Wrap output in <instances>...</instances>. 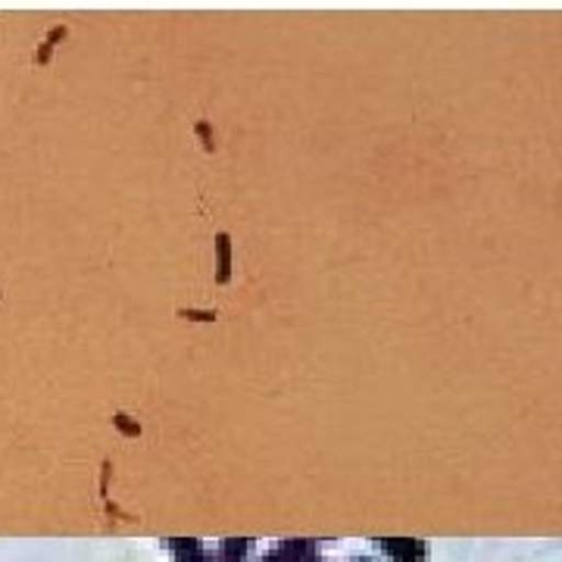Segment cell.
<instances>
[{
    "label": "cell",
    "mask_w": 562,
    "mask_h": 562,
    "mask_svg": "<svg viewBox=\"0 0 562 562\" xmlns=\"http://www.w3.org/2000/svg\"><path fill=\"white\" fill-rule=\"evenodd\" d=\"M375 543L382 547V553H387V560L394 562H425L428 557L425 541H413V538H382Z\"/></svg>",
    "instance_id": "cell-1"
},
{
    "label": "cell",
    "mask_w": 562,
    "mask_h": 562,
    "mask_svg": "<svg viewBox=\"0 0 562 562\" xmlns=\"http://www.w3.org/2000/svg\"><path fill=\"white\" fill-rule=\"evenodd\" d=\"M310 557H316V543L313 541H281L260 562H306Z\"/></svg>",
    "instance_id": "cell-2"
},
{
    "label": "cell",
    "mask_w": 562,
    "mask_h": 562,
    "mask_svg": "<svg viewBox=\"0 0 562 562\" xmlns=\"http://www.w3.org/2000/svg\"><path fill=\"white\" fill-rule=\"evenodd\" d=\"M169 550H172L176 562H213V553L201 541H181V538H176V541H169Z\"/></svg>",
    "instance_id": "cell-3"
},
{
    "label": "cell",
    "mask_w": 562,
    "mask_h": 562,
    "mask_svg": "<svg viewBox=\"0 0 562 562\" xmlns=\"http://www.w3.org/2000/svg\"><path fill=\"white\" fill-rule=\"evenodd\" d=\"M254 541H222L220 553L213 557V562H244L247 550Z\"/></svg>",
    "instance_id": "cell-4"
},
{
    "label": "cell",
    "mask_w": 562,
    "mask_h": 562,
    "mask_svg": "<svg viewBox=\"0 0 562 562\" xmlns=\"http://www.w3.org/2000/svg\"><path fill=\"white\" fill-rule=\"evenodd\" d=\"M306 562H322V560H319V557H310V560H306Z\"/></svg>",
    "instance_id": "cell-5"
},
{
    "label": "cell",
    "mask_w": 562,
    "mask_h": 562,
    "mask_svg": "<svg viewBox=\"0 0 562 562\" xmlns=\"http://www.w3.org/2000/svg\"><path fill=\"white\" fill-rule=\"evenodd\" d=\"M353 562H372V560H353Z\"/></svg>",
    "instance_id": "cell-6"
}]
</instances>
